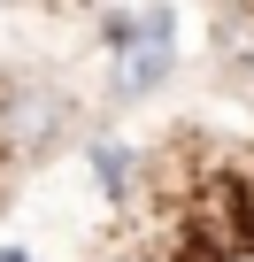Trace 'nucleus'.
Returning a JSON list of instances; mask_svg holds the SVG:
<instances>
[{
	"label": "nucleus",
	"mask_w": 254,
	"mask_h": 262,
	"mask_svg": "<svg viewBox=\"0 0 254 262\" xmlns=\"http://www.w3.org/2000/svg\"><path fill=\"white\" fill-rule=\"evenodd\" d=\"M93 178H100L108 193H123V185H131V147H123V139H100V147H93Z\"/></svg>",
	"instance_id": "obj_3"
},
{
	"label": "nucleus",
	"mask_w": 254,
	"mask_h": 262,
	"mask_svg": "<svg viewBox=\"0 0 254 262\" xmlns=\"http://www.w3.org/2000/svg\"><path fill=\"white\" fill-rule=\"evenodd\" d=\"M0 131H8V147H54L62 131H70V100L54 85H16L8 100H0Z\"/></svg>",
	"instance_id": "obj_2"
},
{
	"label": "nucleus",
	"mask_w": 254,
	"mask_h": 262,
	"mask_svg": "<svg viewBox=\"0 0 254 262\" xmlns=\"http://www.w3.org/2000/svg\"><path fill=\"white\" fill-rule=\"evenodd\" d=\"M0 262H31V254H24V247H0Z\"/></svg>",
	"instance_id": "obj_4"
},
{
	"label": "nucleus",
	"mask_w": 254,
	"mask_h": 262,
	"mask_svg": "<svg viewBox=\"0 0 254 262\" xmlns=\"http://www.w3.org/2000/svg\"><path fill=\"white\" fill-rule=\"evenodd\" d=\"M100 47H108V85L123 100L154 93L177 70V16L162 0H139V8H108L100 16Z\"/></svg>",
	"instance_id": "obj_1"
}]
</instances>
